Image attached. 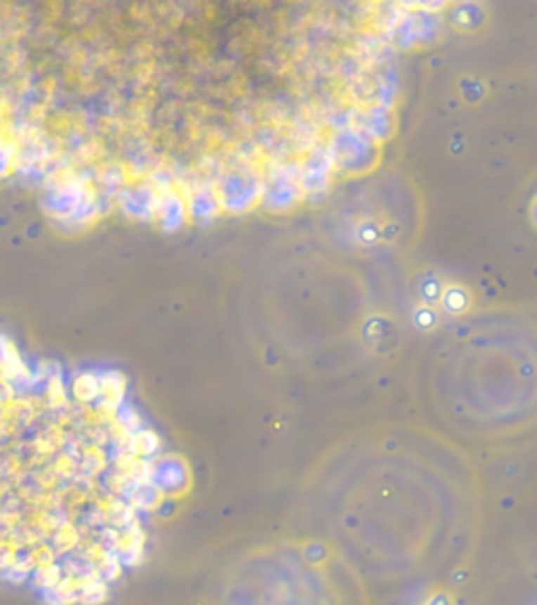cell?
<instances>
[{
    "label": "cell",
    "instance_id": "cell-1",
    "mask_svg": "<svg viewBox=\"0 0 537 605\" xmlns=\"http://www.w3.org/2000/svg\"><path fill=\"white\" fill-rule=\"evenodd\" d=\"M413 6H420V8H434V6H441L443 0H409Z\"/></svg>",
    "mask_w": 537,
    "mask_h": 605
}]
</instances>
